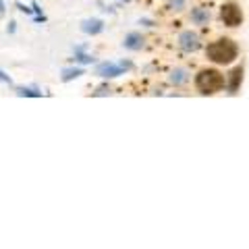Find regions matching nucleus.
<instances>
[{"instance_id": "nucleus-5", "label": "nucleus", "mask_w": 249, "mask_h": 249, "mask_svg": "<svg viewBox=\"0 0 249 249\" xmlns=\"http://www.w3.org/2000/svg\"><path fill=\"white\" fill-rule=\"evenodd\" d=\"M178 44L185 52H196L201 48V42H199V36L193 34V31H183L181 37H178Z\"/></svg>"}, {"instance_id": "nucleus-14", "label": "nucleus", "mask_w": 249, "mask_h": 249, "mask_svg": "<svg viewBox=\"0 0 249 249\" xmlns=\"http://www.w3.org/2000/svg\"><path fill=\"white\" fill-rule=\"evenodd\" d=\"M108 93H110V88L108 85H100L98 91H93V96H108Z\"/></svg>"}, {"instance_id": "nucleus-11", "label": "nucleus", "mask_w": 249, "mask_h": 249, "mask_svg": "<svg viewBox=\"0 0 249 249\" xmlns=\"http://www.w3.org/2000/svg\"><path fill=\"white\" fill-rule=\"evenodd\" d=\"M83 75V69H65L62 71V81H73V79H77V77H81Z\"/></svg>"}, {"instance_id": "nucleus-12", "label": "nucleus", "mask_w": 249, "mask_h": 249, "mask_svg": "<svg viewBox=\"0 0 249 249\" xmlns=\"http://www.w3.org/2000/svg\"><path fill=\"white\" fill-rule=\"evenodd\" d=\"M17 93H19V96H27V98H42V91L29 89V88H19Z\"/></svg>"}, {"instance_id": "nucleus-7", "label": "nucleus", "mask_w": 249, "mask_h": 249, "mask_svg": "<svg viewBox=\"0 0 249 249\" xmlns=\"http://www.w3.org/2000/svg\"><path fill=\"white\" fill-rule=\"evenodd\" d=\"M81 29L85 31V34H89V36H96V34H100V31L104 29V23L100 19H85L81 23Z\"/></svg>"}, {"instance_id": "nucleus-10", "label": "nucleus", "mask_w": 249, "mask_h": 249, "mask_svg": "<svg viewBox=\"0 0 249 249\" xmlns=\"http://www.w3.org/2000/svg\"><path fill=\"white\" fill-rule=\"evenodd\" d=\"M187 81V71L185 69H175L173 73H170V83L173 85H181Z\"/></svg>"}, {"instance_id": "nucleus-17", "label": "nucleus", "mask_w": 249, "mask_h": 249, "mask_svg": "<svg viewBox=\"0 0 249 249\" xmlns=\"http://www.w3.org/2000/svg\"><path fill=\"white\" fill-rule=\"evenodd\" d=\"M170 6H173V9H181V6H183V0H173V2H170Z\"/></svg>"}, {"instance_id": "nucleus-6", "label": "nucleus", "mask_w": 249, "mask_h": 249, "mask_svg": "<svg viewBox=\"0 0 249 249\" xmlns=\"http://www.w3.org/2000/svg\"><path fill=\"white\" fill-rule=\"evenodd\" d=\"M241 83H243V67H235L231 71V79H229V93H235L239 91V88H241Z\"/></svg>"}, {"instance_id": "nucleus-3", "label": "nucleus", "mask_w": 249, "mask_h": 249, "mask_svg": "<svg viewBox=\"0 0 249 249\" xmlns=\"http://www.w3.org/2000/svg\"><path fill=\"white\" fill-rule=\"evenodd\" d=\"M220 19L224 25H229V27H239L241 23H243V13H241V9L237 4H222V9H220Z\"/></svg>"}, {"instance_id": "nucleus-1", "label": "nucleus", "mask_w": 249, "mask_h": 249, "mask_svg": "<svg viewBox=\"0 0 249 249\" xmlns=\"http://www.w3.org/2000/svg\"><path fill=\"white\" fill-rule=\"evenodd\" d=\"M206 54L212 62H218V65H231V62L239 56V48L231 37H220V40H216L208 46Z\"/></svg>"}, {"instance_id": "nucleus-4", "label": "nucleus", "mask_w": 249, "mask_h": 249, "mask_svg": "<svg viewBox=\"0 0 249 249\" xmlns=\"http://www.w3.org/2000/svg\"><path fill=\"white\" fill-rule=\"evenodd\" d=\"M127 69H131L129 62H121V65H112V62H104V65H98L96 75L100 77H119L123 75Z\"/></svg>"}, {"instance_id": "nucleus-2", "label": "nucleus", "mask_w": 249, "mask_h": 249, "mask_svg": "<svg viewBox=\"0 0 249 249\" xmlns=\"http://www.w3.org/2000/svg\"><path fill=\"white\" fill-rule=\"evenodd\" d=\"M196 85L204 96H210V93H216L224 88V77L220 71H216V69H204V71L197 73Z\"/></svg>"}, {"instance_id": "nucleus-9", "label": "nucleus", "mask_w": 249, "mask_h": 249, "mask_svg": "<svg viewBox=\"0 0 249 249\" xmlns=\"http://www.w3.org/2000/svg\"><path fill=\"white\" fill-rule=\"evenodd\" d=\"M123 44H124V48L127 50H139L143 46V37H142V34H135L133 31V34H129L127 37H124Z\"/></svg>"}, {"instance_id": "nucleus-13", "label": "nucleus", "mask_w": 249, "mask_h": 249, "mask_svg": "<svg viewBox=\"0 0 249 249\" xmlns=\"http://www.w3.org/2000/svg\"><path fill=\"white\" fill-rule=\"evenodd\" d=\"M75 58L79 60V62H93V58L89 56V54H83L81 48H75Z\"/></svg>"}, {"instance_id": "nucleus-16", "label": "nucleus", "mask_w": 249, "mask_h": 249, "mask_svg": "<svg viewBox=\"0 0 249 249\" xmlns=\"http://www.w3.org/2000/svg\"><path fill=\"white\" fill-rule=\"evenodd\" d=\"M0 81H4V83H9V85L13 83V79H11V77H9V75H6L4 71H0Z\"/></svg>"}, {"instance_id": "nucleus-15", "label": "nucleus", "mask_w": 249, "mask_h": 249, "mask_svg": "<svg viewBox=\"0 0 249 249\" xmlns=\"http://www.w3.org/2000/svg\"><path fill=\"white\" fill-rule=\"evenodd\" d=\"M17 9H19L21 13H25V15H31V13H34V9H27L25 4H19V2H17Z\"/></svg>"}, {"instance_id": "nucleus-18", "label": "nucleus", "mask_w": 249, "mask_h": 249, "mask_svg": "<svg viewBox=\"0 0 249 249\" xmlns=\"http://www.w3.org/2000/svg\"><path fill=\"white\" fill-rule=\"evenodd\" d=\"M0 13H4V4H2V0H0Z\"/></svg>"}, {"instance_id": "nucleus-8", "label": "nucleus", "mask_w": 249, "mask_h": 249, "mask_svg": "<svg viewBox=\"0 0 249 249\" xmlns=\"http://www.w3.org/2000/svg\"><path fill=\"white\" fill-rule=\"evenodd\" d=\"M191 21L197 23V25H206V23L210 21V11L206 9V6H197V9L191 11Z\"/></svg>"}]
</instances>
